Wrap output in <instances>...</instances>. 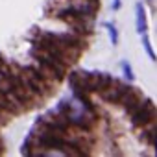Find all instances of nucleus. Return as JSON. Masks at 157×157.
Returning <instances> with one entry per match:
<instances>
[{"label": "nucleus", "mask_w": 157, "mask_h": 157, "mask_svg": "<svg viewBox=\"0 0 157 157\" xmlns=\"http://www.w3.org/2000/svg\"><path fill=\"white\" fill-rule=\"evenodd\" d=\"M135 11H137V17H135V21H137V32H139V33H144L146 28H148V24H146L144 6H142V4H137V6H135Z\"/></svg>", "instance_id": "obj_4"}, {"label": "nucleus", "mask_w": 157, "mask_h": 157, "mask_svg": "<svg viewBox=\"0 0 157 157\" xmlns=\"http://www.w3.org/2000/svg\"><path fill=\"white\" fill-rule=\"evenodd\" d=\"M107 26V32L111 35V44H118V32L115 28V24H105Z\"/></svg>", "instance_id": "obj_5"}, {"label": "nucleus", "mask_w": 157, "mask_h": 157, "mask_svg": "<svg viewBox=\"0 0 157 157\" xmlns=\"http://www.w3.org/2000/svg\"><path fill=\"white\" fill-rule=\"evenodd\" d=\"M122 70H124V74H126L128 80H133V78H135V74H133V70H131V65H129L128 61H122Z\"/></svg>", "instance_id": "obj_6"}, {"label": "nucleus", "mask_w": 157, "mask_h": 157, "mask_svg": "<svg viewBox=\"0 0 157 157\" xmlns=\"http://www.w3.org/2000/svg\"><path fill=\"white\" fill-rule=\"evenodd\" d=\"M126 91H128V85H124V83H122V82H118V80H111V83H109V85L100 93V94H102V98H104L105 102L118 104Z\"/></svg>", "instance_id": "obj_2"}, {"label": "nucleus", "mask_w": 157, "mask_h": 157, "mask_svg": "<svg viewBox=\"0 0 157 157\" xmlns=\"http://www.w3.org/2000/svg\"><path fill=\"white\" fill-rule=\"evenodd\" d=\"M140 100H142V94H140V91L139 89H135V87H128V91L124 93V96L120 98V102L118 104H122L124 105V109H126V113H133L139 105H140Z\"/></svg>", "instance_id": "obj_3"}, {"label": "nucleus", "mask_w": 157, "mask_h": 157, "mask_svg": "<svg viewBox=\"0 0 157 157\" xmlns=\"http://www.w3.org/2000/svg\"><path fill=\"white\" fill-rule=\"evenodd\" d=\"M131 117H133V124L137 126V128H142V126H146V124H150L153 118H155V105L151 104V100H144V102H140V105L131 113Z\"/></svg>", "instance_id": "obj_1"}, {"label": "nucleus", "mask_w": 157, "mask_h": 157, "mask_svg": "<svg viewBox=\"0 0 157 157\" xmlns=\"http://www.w3.org/2000/svg\"><path fill=\"white\" fill-rule=\"evenodd\" d=\"M142 44H144V50L148 52V56H150V57H151V59L155 61V52L151 50V46H150V41H148V37H144V39H142Z\"/></svg>", "instance_id": "obj_7"}]
</instances>
